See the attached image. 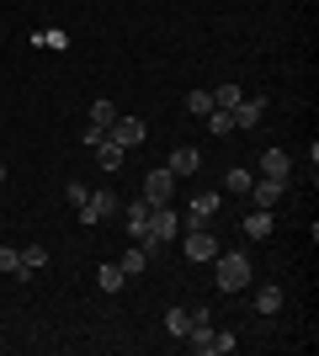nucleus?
Segmentation results:
<instances>
[{"label": "nucleus", "instance_id": "6", "mask_svg": "<svg viewBox=\"0 0 319 356\" xmlns=\"http://www.w3.org/2000/svg\"><path fill=\"white\" fill-rule=\"evenodd\" d=\"M218 208H224V197H218V192H197V197H192V208H186V229H208Z\"/></svg>", "mask_w": 319, "mask_h": 356}, {"label": "nucleus", "instance_id": "12", "mask_svg": "<svg viewBox=\"0 0 319 356\" xmlns=\"http://www.w3.org/2000/svg\"><path fill=\"white\" fill-rule=\"evenodd\" d=\"M261 170L272 181H288L293 176V160H288V149H261Z\"/></svg>", "mask_w": 319, "mask_h": 356}, {"label": "nucleus", "instance_id": "14", "mask_svg": "<svg viewBox=\"0 0 319 356\" xmlns=\"http://www.w3.org/2000/svg\"><path fill=\"white\" fill-rule=\"evenodd\" d=\"M272 229H277L272 208H256V213H245V239H266Z\"/></svg>", "mask_w": 319, "mask_h": 356}, {"label": "nucleus", "instance_id": "16", "mask_svg": "<svg viewBox=\"0 0 319 356\" xmlns=\"http://www.w3.org/2000/svg\"><path fill=\"white\" fill-rule=\"evenodd\" d=\"M122 282H128V277H122L117 261H112V266H96V287H101V293H122Z\"/></svg>", "mask_w": 319, "mask_h": 356}, {"label": "nucleus", "instance_id": "23", "mask_svg": "<svg viewBox=\"0 0 319 356\" xmlns=\"http://www.w3.org/2000/svg\"><path fill=\"white\" fill-rule=\"evenodd\" d=\"M117 266H122V277H138V271H144V266H149V255H144V245H133V250H128V255H122V261H117Z\"/></svg>", "mask_w": 319, "mask_h": 356}, {"label": "nucleus", "instance_id": "7", "mask_svg": "<svg viewBox=\"0 0 319 356\" xmlns=\"http://www.w3.org/2000/svg\"><path fill=\"white\" fill-rule=\"evenodd\" d=\"M106 138H112V144H122V149H138L144 138H149V128H144L138 118H117L112 128H106Z\"/></svg>", "mask_w": 319, "mask_h": 356}, {"label": "nucleus", "instance_id": "2", "mask_svg": "<svg viewBox=\"0 0 319 356\" xmlns=\"http://www.w3.org/2000/svg\"><path fill=\"white\" fill-rule=\"evenodd\" d=\"M176 229H181V213L170 208V202H165V208H154V213H149V229H144V239H138V245H144V255H160L170 239H176Z\"/></svg>", "mask_w": 319, "mask_h": 356}, {"label": "nucleus", "instance_id": "4", "mask_svg": "<svg viewBox=\"0 0 319 356\" xmlns=\"http://www.w3.org/2000/svg\"><path fill=\"white\" fill-rule=\"evenodd\" d=\"M117 208H122V202H117V192H91L85 202H80V223H106Z\"/></svg>", "mask_w": 319, "mask_h": 356}, {"label": "nucleus", "instance_id": "8", "mask_svg": "<svg viewBox=\"0 0 319 356\" xmlns=\"http://www.w3.org/2000/svg\"><path fill=\"white\" fill-rule=\"evenodd\" d=\"M218 250H224V245H218L208 229H192V234L181 239V255H186V261H213Z\"/></svg>", "mask_w": 319, "mask_h": 356}, {"label": "nucleus", "instance_id": "29", "mask_svg": "<svg viewBox=\"0 0 319 356\" xmlns=\"http://www.w3.org/2000/svg\"><path fill=\"white\" fill-rule=\"evenodd\" d=\"M0 186H6V165H0Z\"/></svg>", "mask_w": 319, "mask_h": 356}, {"label": "nucleus", "instance_id": "11", "mask_svg": "<svg viewBox=\"0 0 319 356\" xmlns=\"http://www.w3.org/2000/svg\"><path fill=\"white\" fill-rule=\"evenodd\" d=\"M149 202H144V197H138V202H128V208H122V223H128V234H133V245L138 239H144V229H149Z\"/></svg>", "mask_w": 319, "mask_h": 356}, {"label": "nucleus", "instance_id": "17", "mask_svg": "<svg viewBox=\"0 0 319 356\" xmlns=\"http://www.w3.org/2000/svg\"><path fill=\"white\" fill-rule=\"evenodd\" d=\"M250 303H256V314H277V309H282V287H256Z\"/></svg>", "mask_w": 319, "mask_h": 356}, {"label": "nucleus", "instance_id": "19", "mask_svg": "<svg viewBox=\"0 0 319 356\" xmlns=\"http://www.w3.org/2000/svg\"><path fill=\"white\" fill-rule=\"evenodd\" d=\"M43 261H48V250H43V245H27V250H22V277H16V282H27V277H32L38 266H43Z\"/></svg>", "mask_w": 319, "mask_h": 356}, {"label": "nucleus", "instance_id": "25", "mask_svg": "<svg viewBox=\"0 0 319 356\" xmlns=\"http://www.w3.org/2000/svg\"><path fill=\"white\" fill-rule=\"evenodd\" d=\"M186 112H192V118H208L213 112V90H192V96H186Z\"/></svg>", "mask_w": 319, "mask_h": 356}, {"label": "nucleus", "instance_id": "28", "mask_svg": "<svg viewBox=\"0 0 319 356\" xmlns=\"http://www.w3.org/2000/svg\"><path fill=\"white\" fill-rule=\"evenodd\" d=\"M64 197H69V208H80V202L91 197V186H85V181H69V186H64Z\"/></svg>", "mask_w": 319, "mask_h": 356}, {"label": "nucleus", "instance_id": "13", "mask_svg": "<svg viewBox=\"0 0 319 356\" xmlns=\"http://www.w3.org/2000/svg\"><path fill=\"white\" fill-rule=\"evenodd\" d=\"M229 118H234V128H256V122L266 118V102H261V96H245V102L234 106Z\"/></svg>", "mask_w": 319, "mask_h": 356}, {"label": "nucleus", "instance_id": "18", "mask_svg": "<svg viewBox=\"0 0 319 356\" xmlns=\"http://www.w3.org/2000/svg\"><path fill=\"white\" fill-rule=\"evenodd\" d=\"M202 128H208V134H218V138H224V134H234V118H229L224 106H213L208 118H202Z\"/></svg>", "mask_w": 319, "mask_h": 356}, {"label": "nucleus", "instance_id": "26", "mask_svg": "<svg viewBox=\"0 0 319 356\" xmlns=\"http://www.w3.org/2000/svg\"><path fill=\"white\" fill-rule=\"evenodd\" d=\"M250 181H256L250 170H229V176H224V186H229L234 197H250Z\"/></svg>", "mask_w": 319, "mask_h": 356}, {"label": "nucleus", "instance_id": "24", "mask_svg": "<svg viewBox=\"0 0 319 356\" xmlns=\"http://www.w3.org/2000/svg\"><path fill=\"white\" fill-rule=\"evenodd\" d=\"M32 48H54V54H59V48H69V38H64L59 27H48V32H32Z\"/></svg>", "mask_w": 319, "mask_h": 356}, {"label": "nucleus", "instance_id": "15", "mask_svg": "<svg viewBox=\"0 0 319 356\" xmlns=\"http://www.w3.org/2000/svg\"><path fill=\"white\" fill-rule=\"evenodd\" d=\"M91 149H96V160H101V165H106V170H117V165H122V154H128V149H122V144H112V138H106V134H101V138H96V144H91Z\"/></svg>", "mask_w": 319, "mask_h": 356}, {"label": "nucleus", "instance_id": "1", "mask_svg": "<svg viewBox=\"0 0 319 356\" xmlns=\"http://www.w3.org/2000/svg\"><path fill=\"white\" fill-rule=\"evenodd\" d=\"M213 277H218V293H245V287L256 282V277H250V255H245V250H218V255H213Z\"/></svg>", "mask_w": 319, "mask_h": 356}, {"label": "nucleus", "instance_id": "10", "mask_svg": "<svg viewBox=\"0 0 319 356\" xmlns=\"http://www.w3.org/2000/svg\"><path fill=\"white\" fill-rule=\"evenodd\" d=\"M197 165H202L197 149H192V144H176V149H170V160H165V170H170V176H192Z\"/></svg>", "mask_w": 319, "mask_h": 356}, {"label": "nucleus", "instance_id": "22", "mask_svg": "<svg viewBox=\"0 0 319 356\" xmlns=\"http://www.w3.org/2000/svg\"><path fill=\"white\" fill-rule=\"evenodd\" d=\"M165 330L176 335V341H186V330H192V309H170L165 314Z\"/></svg>", "mask_w": 319, "mask_h": 356}, {"label": "nucleus", "instance_id": "9", "mask_svg": "<svg viewBox=\"0 0 319 356\" xmlns=\"http://www.w3.org/2000/svg\"><path fill=\"white\" fill-rule=\"evenodd\" d=\"M282 197H288V181H272V176L250 181V202H256V208H277Z\"/></svg>", "mask_w": 319, "mask_h": 356}, {"label": "nucleus", "instance_id": "3", "mask_svg": "<svg viewBox=\"0 0 319 356\" xmlns=\"http://www.w3.org/2000/svg\"><path fill=\"white\" fill-rule=\"evenodd\" d=\"M186 351H197V356H229V351H234V335H218L213 319H197V325L186 330Z\"/></svg>", "mask_w": 319, "mask_h": 356}, {"label": "nucleus", "instance_id": "5", "mask_svg": "<svg viewBox=\"0 0 319 356\" xmlns=\"http://www.w3.org/2000/svg\"><path fill=\"white\" fill-rule=\"evenodd\" d=\"M170 197H176V176H170V170H149V176H144V202H149V208H165Z\"/></svg>", "mask_w": 319, "mask_h": 356}, {"label": "nucleus", "instance_id": "20", "mask_svg": "<svg viewBox=\"0 0 319 356\" xmlns=\"http://www.w3.org/2000/svg\"><path fill=\"white\" fill-rule=\"evenodd\" d=\"M240 102H245V90H240V86H213V106H224V112H234Z\"/></svg>", "mask_w": 319, "mask_h": 356}, {"label": "nucleus", "instance_id": "21", "mask_svg": "<svg viewBox=\"0 0 319 356\" xmlns=\"http://www.w3.org/2000/svg\"><path fill=\"white\" fill-rule=\"evenodd\" d=\"M112 122H117V106H112V102H96L91 106V128H96V134H106Z\"/></svg>", "mask_w": 319, "mask_h": 356}, {"label": "nucleus", "instance_id": "27", "mask_svg": "<svg viewBox=\"0 0 319 356\" xmlns=\"http://www.w3.org/2000/svg\"><path fill=\"white\" fill-rule=\"evenodd\" d=\"M0 271H6V277H22V250L0 245Z\"/></svg>", "mask_w": 319, "mask_h": 356}]
</instances>
